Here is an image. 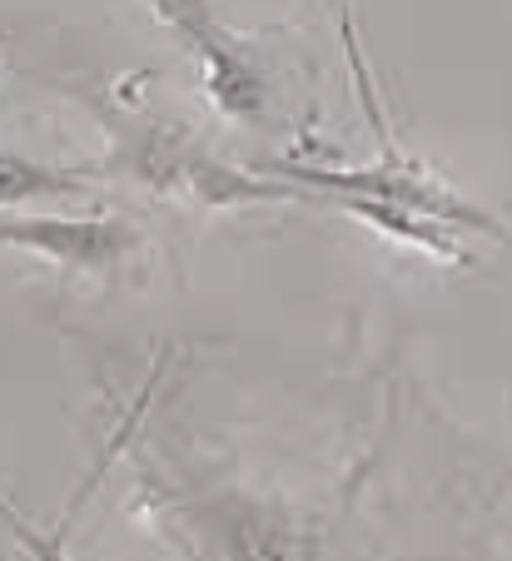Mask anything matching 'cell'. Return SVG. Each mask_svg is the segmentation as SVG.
I'll use <instances>...</instances> for the list:
<instances>
[{
	"instance_id": "6da1fadb",
	"label": "cell",
	"mask_w": 512,
	"mask_h": 561,
	"mask_svg": "<svg viewBox=\"0 0 512 561\" xmlns=\"http://www.w3.org/2000/svg\"><path fill=\"white\" fill-rule=\"evenodd\" d=\"M120 164L135 174L139 184H155L164 194H184V199L204 204H254V199H304L299 190L274 184L269 174L229 170L219 159H209L200 145L170 129H139V139L120 145Z\"/></svg>"
},
{
	"instance_id": "7a4b0ae2",
	"label": "cell",
	"mask_w": 512,
	"mask_h": 561,
	"mask_svg": "<svg viewBox=\"0 0 512 561\" xmlns=\"http://www.w3.org/2000/svg\"><path fill=\"white\" fill-rule=\"evenodd\" d=\"M170 522L190 531V561H309L299 522L239 492L204 497Z\"/></svg>"
},
{
	"instance_id": "3957f363",
	"label": "cell",
	"mask_w": 512,
	"mask_h": 561,
	"mask_svg": "<svg viewBox=\"0 0 512 561\" xmlns=\"http://www.w3.org/2000/svg\"><path fill=\"white\" fill-rule=\"evenodd\" d=\"M274 174L294 180V190L299 194H353V199H384V204H403V209L428 214V219L498 233V219H488L478 204H468L463 194L443 190L433 174L413 170L408 159H394V154H388L384 164H374V170H319V164L284 159V164H274Z\"/></svg>"
},
{
	"instance_id": "277c9868",
	"label": "cell",
	"mask_w": 512,
	"mask_h": 561,
	"mask_svg": "<svg viewBox=\"0 0 512 561\" xmlns=\"http://www.w3.org/2000/svg\"><path fill=\"white\" fill-rule=\"evenodd\" d=\"M0 244L31 249L60 268L115 274L139 249V233L120 219H70V214H0Z\"/></svg>"
},
{
	"instance_id": "5b68a950",
	"label": "cell",
	"mask_w": 512,
	"mask_h": 561,
	"mask_svg": "<svg viewBox=\"0 0 512 561\" xmlns=\"http://www.w3.org/2000/svg\"><path fill=\"white\" fill-rule=\"evenodd\" d=\"M115 453H105L100 457L95 467H90V477H86V488H80V497L70 502V512H65L60 522H55V531H41V527H31V522L21 517V512L11 507V502L0 497V522H5V527L15 531V541H21L25 551H31V561H70V551H65V541H70V527H76V512H80V502L90 497V492H95V482H100V472H105V462Z\"/></svg>"
},
{
	"instance_id": "8992f818",
	"label": "cell",
	"mask_w": 512,
	"mask_h": 561,
	"mask_svg": "<svg viewBox=\"0 0 512 561\" xmlns=\"http://www.w3.org/2000/svg\"><path fill=\"white\" fill-rule=\"evenodd\" d=\"M76 174L65 170H50V164H35V159H21V154H5L0 149V209L11 204H25V199H55V194L76 190Z\"/></svg>"
},
{
	"instance_id": "52a82bcc",
	"label": "cell",
	"mask_w": 512,
	"mask_h": 561,
	"mask_svg": "<svg viewBox=\"0 0 512 561\" xmlns=\"http://www.w3.org/2000/svg\"><path fill=\"white\" fill-rule=\"evenodd\" d=\"M333 21H339V35H343V50L353 60V75H359V100L374 119V129H384V110H378V95H374V80H368V65H363V50H359V35H353V15H349V0H329Z\"/></svg>"
}]
</instances>
